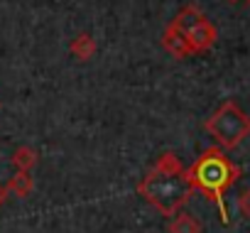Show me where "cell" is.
Masks as SVG:
<instances>
[{
	"instance_id": "obj_8",
	"label": "cell",
	"mask_w": 250,
	"mask_h": 233,
	"mask_svg": "<svg viewBox=\"0 0 250 233\" xmlns=\"http://www.w3.org/2000/svg\"><path fill=\"white\" fill-rule=\"evenodd\" d=\"M10 162H13L15 172H32V167L40 162V155H37L35 148H30V145H20V148L13 152Z\"/></svg>"
},
{
	"instance_id": "obj_14",
	"label": "cell",
	"mask_w": 250,
	"mask_h": 233,
	"mask_svg": "<svg viewBox=\"0 0 250 233\" xmlns=\"http://www.w3.org/2000/svg\"><path fill=\"white\" fill-rule=\"evenodd\" d=\"M245 3H248V8H250V0H245Z\"/></svg>"
},
{
	"instance_id": "obj_7",
	"label": "cell",
	"mask_w": 250,
	"mask_h": 233,
	"mask_svg": "<svg viewBox=\"0 0 250 233\" xmlns=\"http://www.w3.org/2000/svg\"><path fill=\"white\" fill-rule=\"evenodd\" d=\"M96 40L88 35V32H79L74 40H71V44H69V52H71V57H76L79 62H88L93 54H96Z\"/></svg>"
},
{
	"instance_id": "obj_6",
	"label": "cell",
	"mask_w": 250,
	"mask_h": 233,
	"mask_svg": "<svg viewBox=\"0 0 250 233\" xmlns=\"http://www.w3.org/2000/svg\"><path fill=\"white\" fill-rule=\"evenodd\" d=\"M162 47H165V52L167 54H172L174 59H187V57H191V49H189V44H187V40H184V35H179V32H174V30H169V27H165V32H162Z\"/></svg>"
},
{
	"instance_id": "obj_4",
	"label": "cell",
	"mask_w": 250,
	"mask_h": 233,
	"mask_svg": "<svg viewBox=\"0 0 250 233\" xmlns=\"http://www.w3.org/2000/svg\"><path fill=\"white\" fill-rule=\"evenodd\" d=\"M184 40H187L191 54H204V52H208V49L216 44V40H218V30H216V25H213L208 18H204L191 32L184 35Z\"/></svg>"
},
{
	"instance_id": "obj_11",
	"label": "cell",
	"mask_w": 250,
	"mask_h": 233,
	"mask_svg": "<svg viewBox=\"0 0 250 233\" xmlns=\"http://www.w3.org/2000/svg\"><path fill=\"white\" fill-rule=\"evenodd\" d=\"M238 206H240V211H243V213L250 218V187H248V189L240 194V199H238Z\"/></svg>"
},
{
	"instance_id": "obj_10",
	"label": "cell",
	"mask_w": 250,
	"mask_h": 233,
	"mask_svg": "<svg viewBox=\"0 0 250 233\" xmlns=\"http://www.w3.org/2000/svg\"><path fill=\"white\" fill-rule=\"evenodd\" d=\"M32 187H35V182H32V174H30V172H15V174L10 177V182L5 184L8 194L20 196V199L30 196V194H32Z\"/></svg>"
},
{
	"instance_id": "obj_9",
	"label": "cell",
	"mask_w": 250,
	"mask_h": 233,
	"mask_svg": "<svg viewBox=\"0 0 250 233\" xmlns=\"http://www.w3.org/2000/svg\"><path fill=\"white\" fill-rule=\"evenodd\" d=\"M167 233H201V223H199L196 216L179 211V213H174V216L169 218Z\"/></svg>"
},
{
	"instance_id": "obj_1",
	"label": "cell",
	"mask_w": 250,
	"mask_h": 233,
	"mask_svg": "<svg viewBox=\"0 0 250 233\" xmlns=\"http://www.w3.org/2000/svg\"><path fill=\"white\" fill-rule=\"evenodd\" d=\"M191 191L194 189L187 179V167L174 152H162L138 184V194L167 218L187 206Z\"/></svg>"
},
{
	"instance_id": "obj_13",
	"label": "cell",
	"mask_w": 250,
	"mask_h": 233,
	"mask_svg": "<svg viewBox=\"0 0 250 233\" xmlns=\"http://www.w3.org/2000/svg\"><path fill=\"white\" fill-rule=\"evenodd\" d=\"M228 3H240V0H228Z\"/></svg>"
},
{
	"instance_id": "obj_12",
	"label": "cell",
	"mask_w": 250,
	"mask_h": 233,
	"mask_svg": "<svg viewBox=\"0 0 250 233\" xmlns=\"http://www.w3.org/2000/svg\"><path fill=\"white\" fill-rule=\"evenodd\" d=\"M8 196H10V194H8V189H5V184H3V182H0V206H3V204L8 201Z\"/></svg>"
},
{
	"instance_id": "obj_5",
	"label": "cell",
	"mask_w": 250,
	"mask_h": 233,
	"mask_svg": "<svg viewBox=\"0 0 250 233\" xmlns=\"http://www.w3.org/2000/svg\"><path fill=\"white\" fill-rule=\"evenodd\" d=\"M204 18H206V15L201 13L199 5H184V8L174 15V20H172L167 27L174 30V32H179V35H187V32H191Z\"/></svg>"
},
{
	"instance_id": "obj_2",
	"label": "cell",
	"mask_w": 250,
	"mask_h": 233,
	"mask_svg": "<svg viewBox=\"0 0 250 233\" xmlns=\"http://www.w3.org/2000/svg\"><path fill=\"white\" fill-rule=\"evenodd\" d=\"M240 167L226 157L221 148H206L187 169V179L194 191H201L208 201L216 204L218 216L223 226L228 223V209H226V191L238 182Z\"/></svg>"
},
{
	"instance_id": "obj_3",
	"label": "cell",
	"mask_w": 250,
	"mask_h": 233,
	"mask_svg": "<svg viewBox=\"0 0 250 233\" xmlns=\"http://www.w3.org/2000/svg\"><path fill=\"white\" fill-rule=\"evenodd\" d=\"M204 130L221 150H235L250 135V115L233 98H228L204 121Z\"/></svg>"
}]
</instances>
